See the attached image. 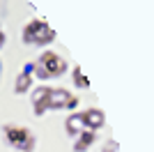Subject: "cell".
<instances>
[{
	"instance_id": "6da1fadb",
	"label": "cell",
	"mask_w": 154,
	"mask_h": 152,
	"mask_svg": "<svg viewBox=\"0 0 154 152\" xmlns=\"http://www.w3.org/2000/svg\"><path fill=\"white\" fill-rule=\"evenodd\" d=\"M32 69L39 78H58L67 71V62L60 55H55L53 51H44L37 58V62L32 65Z\"/></svg>"
},
{
	"instance_id": "7a4b0ae2",
	"label": "cell",
	"mask_w": 154,
	"mask_h": 152,
	"mask_svg": "<svg viewBox=\"0 0 154 152\" xmlns=\"http://www.w3.org/2000/svg\"><path fill=\"white\" fill-rule=\"evenodd\" d=\"M53 39H55V32L51 30V25L42 19H32L23 28V42H28V44L46 46V44H51Z\"/></svg>"
},
{
	"instance_id": "3957f363",
	"label": "cell",
	"mask_w": 154,
	"mask_h": 152,
	"mask_svg": "<svg viewBox=\"0 0 154 152\" xmlns=\"http://www.w3.org/2000/svg\"><path fill=\"white\" fill-rule=\"evenodd\" d=\"M2 131H5V141L12 147H16V150H21V152H32L35 150V136L30 134V129L19 127V125H7Z\"/></svg>"
},
{
	"instance_id": "277c9868",
	"label": "cell",
	"mask_w": 154,
	"mask_h": 152,
	"mask_svg": "<svg viewBox=\"0 0 154 152\" xmlns=\"http://www.w3.org/2000/svg\"><path fill=\"white\" fill-rule=\"evenodd\" d=\"M76 104V97H71L64 90H51L48 95V108H74Z\"/></svg>"
},
{
	"instance_id": "5b68a950",
	"label": "cell",
	"mask_w": 154,
	"mask_h": 152,
	"mask_svg": "<svg viewBox=\"0 0 154 152\" xmlns=\"http://www.w3.org/2000/svg\"><path fill=\"white\" fill-rule=\"evenodd\" d=\"M78 118H81L83 127H88L90 131L99 129V127L103 125V120H106V115H103L101 111H97V108H90V111H83V113H78Z\"/></svg>"
},
{
	"instance_id": "8992f818",
	"label": "cell",
	"mask_w": 154,
	"mask_h": 152,
	"mask_svg": "<svg viewBox=\"0 0 154 152\" xmlns=\"http://www.w3.org/2000/svg\"><path fill=\"white\" fill-rule=\"evenodd\" d=\"M48 95H51V88H39L37 92H35V99H32V104H35V113L42 115L48 108Z\"/></svg>"
},
{
	"instance_id": "52a82bcc",
	"label": "cell",
	"mask_w": 154,
	"mask_h": 152,
	"mask_svg": "<svg viewBox=\"0 0 154 152\" xmlns=\"http://www.w3.org/2000/svg\"><path fill=\"white\" fill-rule=\"evenodd\" d=\"M94 138H97L94 131H90V129H88L85 134H78V141L74 143V150H76V152H85L92 143H94Z\"/></svg>"
},
{
	"instance_id": "ba28073f",
	"label": "cell",
	"mask_w": 154,
	"mask_h": 152,
	"mask_svg": "<svg viewBox=\"0 0 154 152\" xmlns=\"http://www.w3.org/2000/svg\"><path fill=\"white\" fill-rule=\"evenodd\" d=\"M30 83H32V74L30 71H28V74H21L19 81H16V92H26V90L30 88Z\"/></svg>"
},
{
	"instance_id": "9c48e42d",
	"label": "cell",
	"mask_w": 154,
	"mask_h": 152,
	"mask_svg": "<svg viewBox=\"0 0 154 152\" xmlns=\"http://www.w3.org/2000/svg\"><path fill=\"white\" fill-rule=\"evenodd\" d=\"M74 78H76V83H81V88H88V85H90V83H88V78H85L83 74H81V71H74Z\"/></svg>"
},
{
	"instance_id": "30bf717a",
	"label": "cell",
	"mask_w": 154,
	"mask_h": 152,
	"mask_svg": "<svg viewBox=\"0 0 154 152\" xmlns=\"http://www.w3.org/2000/svg\"><path fill=\"white\" fill-rule=\"evenodd\" d=\"M2 42H5V32H2V28H0V46H2Z\"/></svg>"
}]
</instances>
